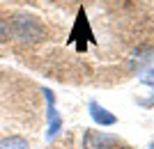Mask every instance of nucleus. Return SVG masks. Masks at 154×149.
Returning <instances> with one entry per match:
<instances>
[{
	"label": "nucleus",
	"mask_w": 154,
	"mask_h": 149,
	"mask_svg": "<svg viewBox=\"0 0 154 149\" xmlns=\"http://www.w3.org/2000/svg\"><path fill=\"white\" fill-rule=\"evenodd\" d=\"M9 32L21 44H37L42 39H46V28L42 25V21L35 19V16H26V14H19L12 19Z\"/></svg>",
	"instance_id": "1"
},
{
	"label": "nucleus",
	"mask_w": 154,
	"mask_h": 149,
	"mask_svg": "<svg viewBox=\"0 0 154 149\" xmlns=\"http://www.w3.org/2000/svg\"><path fill=\"white\" fill-rule=\"evenodd\" d=\"M147 83H152V85H154V76H149V78H147Z\"/></svg>",
	"instance_id": "4"
},
{
	"label": "nucleus",
	"mask_w": 154,
	"mask_h": 149,
	"mask_svg": "<svg viewBox=\"0 0 154 149\" xmlns=\"http://www.w3.org/2000/svg\"><path fill=\"white\" fill-rule=\"evenodd\" d=\"M9 37H12V32H9V23H7L5 19H0V44L7 41Z\"/></svg>",
	"instance_id": "3"
},
{
	"label": "nucleus",
	"mask_w": 154,
	"mask_h": 149,
	"mask_svg": "<svg viewBox=\"0 0 154 149\" xmlns=\"http://www.w3.org/2000/svg\"><path fill=\"white\" fill-rule=\"evenodd\" d=\"M0 149H28V142L19 136H9L5 140H0Z\"/></svg>",
	"instance_id": "2"
}]
</instances>
